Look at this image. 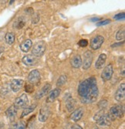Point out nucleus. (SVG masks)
I'll return each instance as SVG.
<instances>
[{
	"label": "nucleus",
	"mask_w": 125,
	"mask_h": 129,
	"mask_svg": "<svg viewBox=\"0 0 125 129\" xmlns=\"http://www.w3.org/2000/svg\"><path fill=\"white\" fill-rule=\"evenodd\" d=\"M77 91L83 104L95 102L99 95L97 79L94 77H90L83 80L79 84Z\"/></svg>",
	"instance_id": "nucleus-1"
},
{
	"label": "nucleus",
	"mask_w": 125,
	"mask_h": 129,
	"mask_svg": "<svg viewBox=\"0 0 125 129\" xmlns=\"http://www.w3.org/2000/svg\"><path fill=\"white\" fill-rule=\"evenodd\" d=\"M94 119L97 121V124L100 126H110L111 124V121L108 114H104L103 110L98 111L94 116Z\"/></svg>",
	"instance_id": "nucleus-2"
},
{
	"label": "nucleus",
	"mask_w": 125,
	"mask_h": 129,
	"mask_svg": "<svg viewBox=\"0 0 125 129\" xmlns=\"http://www.w3.org/2000/svg\"><path fill=\"white\" fill-rule=\"evenodd\" d=\"M124 111H123V108L121 105L119 104H116L114 106H113L112 108H110L108 116L110 119V121H114L117 118H120L123 115Z\"/></svg>",
	"instance_id": "nucleus-3"
},
{
	"label": "nucleus",
	"mask_w": 125,
	"mask_h": 129,
	"mask_svg": "<svg viewBox=\"0 0 125 129\" xmlns=\"http://www.w3.org/2000/svg\"><path fill=\"white\" fill-rule=\"evenodd\" d=\"M47 49V44L44 41H39L37 42L35 45L33 46L32 49V53L33 56L36 57H41Z\"/></svg>",
	"instance_id": "nucleus-4"
},
{
	"label": "nucleus",
	"mask_w": 125,
	"mask_h": 129,
	"mask_svg": "<svg viewBox=\"0 0 125 129\" xmlns=\"http://www.w3.org/2000/svg\"><path fill=\"white\" fill-rule=\"evenodd\" d=\"M29 104V98L26 95V93H22V94L19 97H18L15 101L13 106L16 109H21V108H25Z\"/></svg>",
	"instance_id": "nucleus-5"
},
{
	"label": "nucleus",
	"mask_w": 125,
	"mask_h": 129,
	"mask_svg": "<svg viewBox=\"0 0 125 129\" xmlns=\"http://www.w3.org/2000/svg\"><path fill=\"white\" fill-rule=\"evenodd\" d=\"M104 37L98 35V36H96L94 38H92L91 40H90V47L94 50H97L101 47V46L104 43Z\"/></svg>",
	"instance_id": "nucleus-6"
},
{
	"label": "nucleus",
	"mask_w": 125,
	"mask_h": 129,
	"mask_svg": "<svg viewBox=\"0 0 125 129\" xmlns=\"http://www.w3.org/2000/svg\"><path fill=\"white\" fill-rule=\"evenodd\" d=\"M41 79V75L38 70H33L28 75V80L31 84H38Z\"/></svg>",
	"instance_id": "nucleus-7"
},
{
	"label": "nucleus",
	"mask_w": 125,
	"mask_h": 129,
	"mask_svg": "<svg viewBox=\"0 0 125 129\" xmlns=\"http://www.w3.org/2000/svg\"><path fill=\"white\" fill-rule=\"evenodd\" d=\"M113 74V65L108 64L103 70V72H102V74H101V78H102V80H103V81H104V82L108 81L111 79Z\"/></svg>",
	"instance_id": "nucleus-8"
},
{
	"label": "nucleus",
	"mask_w": 125,
	"mask_h": 129,
	"mask_svg": "<svg viewBox=\"0 0 125 129\" xmlns=\"http://www.w3.org/2000/svg\"><path fill=\"white\" fill-rule=\"evenodd\" d=\"M22 61L25 65L32 67V66H35L38 63V58L35 56H33L32 54H28L22 57Z\"/></svg>",
	"instance_id": "nucleus-9"
},
{
	"label": "nucleus",
	"mask_w": 125,
	"mask_h": 129,
	"mask_svg": "<svg viewBox=\"0 0 125 129\" xmlns=\"http://www.w3.org/2000/svg\"><path fill=\"white\" fill-rule=\"evenodd\" d=\"M93 58H94V55L91 52L89 51V50L85 52V53H84V61L82 63L84 70H88L90 67V66H91V64H92V62H93Z\"/></svg>",
	"instance_id": "nucleus-10"
},
{
	"label": "nucleus",
	"mask_w": 125,
	"mask_h": 129,
	"mask_svg": "<svg viewBox=\"0 0 125 129\" xmlns=\"http://www.w3.org/2000/svg\"><path fill=\"white\" fill-rule=\"evenodd\" d=\"M50 114V111L49 107L44 106L43 107L40 111H39V121L41 122H45L49 118V116Z\"/></svg>",
	"instance_id": "nucleus-11"
},
{
	"label": "nucleus",
	"mask_w": 125,
	"mask_h": 129,
	"mask_svg": "<svg viewBox=\"0 0 125 129\" xmlns=\"http://www.w3.org/2000/svg\"><path fill=\"white\" fill-rule=\"evenodd\" d=\"M24 84V81L21 80V79H14L12 80L10 84V87H11V89L13 92H18L19 91L22 86Z\"/></svg>",
	"instance_id": "nucleus-12"
},
{
	"label": "nucleus",
	"mask_w": 125,
	"mask_h": 129,
	"mask_svg": "<svg viewBox=\"0 0 125 129\" xmlns=\"http://www.w3.org/2000/svg\"><path fill=\"white\" fill-rule=\"evenodd\" d=\"M125 98V84H120L114 94V98L117 101H122Z\"/></svg>",
	"instance_id": "nucleus-13"
},
{
	"label": "nucleus",
	"mask_w": 125,
	"mask_h": 129,
	"mask_svg": "<svg viewBox=\"0 0 125 129\" xmlns=\"http://www.w3.org/2000/svg\"><path fill=\"white\" fill-rule=\"evenodd\" d=\"M84 114V110L83 108H79L77 109H76L73 112H72L71 115H70V119L74 121V122H76L78 121H79Z\"/></svg>",
	"instance_id": "nucleus-14"
},
{
	"label": "nucleus",
	"mask_w": 125,
	"mask_h": 129,
	"mask_svg": "<svg viewBox=\"0 0 125 129\" xmlns=\"http://www.w3.org/2000/svg\"><path fill=\"white\" fill-rule=\"evenodd\" d=\"M50 89H51V85H50V84H45V85L41 88V90H39L37 92V93H36V96H35V98L37 99V100H39V99H41L42 98H43L44 96L47 95V93L50 92Z\"/></svg>",
	"instance_id": "nucleus-15"
},
{
	"label": "nucleus",
	"mask_w": 125,
	"mask_h": 129,
	"mask_svg": "<svg viewBox=\"0 0 125 129\" xmlns=\"http://www.w3.org/2000/svg\"><path fill=\"white\" fill-rule=\"evenodd\" d=\"M60 93H61V90H60V89H59V88H56V89H54L53 90H52V91L49 93V95L47 96V103L53 102L56 98H57L60 96Z\"/></svg>",
	"instance_id": "nucleus-16"
},
{
	"label": "nucleus",
	"mask_w": 125,
	"mask_h": 129,
	"mask_svg": "<svg viewBox=\"0 0 125 129\" xmlns=\"http://www.w3.org/2000/svg\"><path fill=\"white\" fill-rule=\"evenodd\" d=\"M107 60V55L105 53H101L99 56H98V59L96 61L95 63V67L97 70H100L103 68V67L104 66L105 63Z\"/></svg>",
	"instance_id": "nucleus-17"
},
{
	"label": "nucleus",
	"mask_w": 125,
	"mask_h": 129,
	"mask_svg": "<svg viewBox=\"0 0 125 129\" xmlns=\"http://www.w3.org/2000/svg\"><path fill=\"white\" fill-rule=\"evenodd\" d=\"M70 64L73 68H79L82 66V58L80 55H76L73 57H72V59L70 60Z\"/></svg>",
	"instance_id": "nucleus-18"
},
{
	"label": "nucleus",
	"mask_w": 125,
	"mask_h": 129,
	"mask_svg": "<svg viewBox=\"0 0 125 129\" xmlns=\"http://www.w3.org/2000/svg\"><path fill=\"white\" fill-rule=\"evenodd\" d=\"M32 40H29V39H28V40H25L22 43H21V45H20V49H21V50L22 52L27 53V52H29V50L32 47Z\"/></svg>",
	"instance_id": "nucleus-19"
},
{
	"label": "nucleus",
	"mask_w": 125,
	"mask_h": 129,
	"mask_svg": "<svg viewBox=\"0 0 125 129\" xmlns=\"http://www.w3.org/2000/svg\"><path fill=\"white\" fill-rule=\"evenodd\" d=\"M6 116L9 119H14L16 118V116L17 115V111L16 108L14 106H11L10 108H9L6 111Z\"/></svg>",
	"instance_id": "nucleus-20"
},
{
	"label": "nucleus",
	"mask_w": 125,
	"mask_h": 129,
	"mask_svg": "<svg viewBox=\"0 0 125 129\" xmlns=\"http://www.w3.org/2000/svg\"><path fill=\"white\" fill-rule=\"evenodd\" d=\"M25 24H26V19L23 17H19L15 21L13 26H14L15 28H16L18 29H20L24 27Z\"/></svg>",
	"instance_id": "nucleus-21"
},
{
	"label": "nucleus",
	"mask_w": 125,
	"mask_h": 129,
	"mask_svg": "<svg viewBox=\"0 0 125 129\" xmlns=\"http://www.w3.org/2000/svg\"><path fill=\"white\" fill-rule=\"evenodd\" d=\"M5 40L8 44L9 45L13 44L15 42V34L13 33H7L6 34Z\"/></svg>",
	"instance_id": "nucleus-22"
},
{
	"label": "nucleus",
	"mask_w": 125,
	"mask_h": 129,
	"mask_svg": "<svg viewBox=\"0 0 125 129\" xmlns=\"http://www.w3.org/2000/svg\"><path fill=\"white\" fill-rule=\"evenodd\" d=\"M26 125L24 121H19L17 123H15L14 124L11 125L9 129H26Z\"/></svg>",
	"instance_id": "nucleus-23"
},
{
	"label": "nucleus",
	"mask_w": 125,
	"mask_h": 129,
	"mask_svg": "<svg viewBox=\"0 0 125 129\" xmlns=\"http://www.w3.org/2000/svg\"><path fill=\"white\" fill-rule=\"evenodd\" d=\"M66 108H67V110L69 111H71L72 110H73L76 107V102L75 100L70 98V99H68L66 100Z\"/></svg>",
	"instance_id": "nucleus-24"
},
{
	"label": "nucleus",
	"mask_w": 125,
	"mask_h": 129,
	"mask_svg": "<svg viewBox=\"0 0 125 129\" xmlns=\"http://www.w3.org/2000/svg\"><path fill=\"white\" fill-rule=\"evenodd\" d=\"M36 107V104H32V105H31V106H29L28 108H25L24 111H22V114L21 115V118H24V117H26V115H28L29 114L32 112L34 110H35Z\"/></svg>",
	"instance_id": "nucleus-25"
},
{
	"label": "nucleus",
	"mask_w": 125,
	"mask_h": 129,
	"mask_svg": "<svg viewBox=\"0 0 125 129\" xmlns=\"http://www.w3.org/2000/svg\"><path fill=\"white\" fill-rule=\"evenodd\" d=\"M125 37V29L122 28L120 30H118V32L116 34V39L117 40H123Z\"/></svg>",
	"instance_id": "nucleus-26"
},
{
	"label": "nucleus",
	"mask_w": 125,
	"mask_h": 129,
	"mask_svg": "<svg viewBox=\"0 0 125 129\" xmlns=\"http://www.w3.org/2000/svg\"><path fill=\"white\" fill-rule=\"evenodd\" d=\"M67 80V77L65 75H62L60 77V78L58 79L57 82H56V85L57 87H62L63 85H64L66 84V82Z\"/></svg>",
	"instance_id": "nucleus-27"
},
{
	"label": "nucleus",
	"mask_w": 125,
	"mask_h": 129,
	"mask_svg": "<svg viewBox=\"0 0 125 129\" xmlns=\"http://www.w3.org/2000/svg\"><path fill=\"white\" fill-rule=\"evenodd\" d=\"M78 44H79V46H80L81 47H85V46H87L88 45V41L85 39H82L79 41Z\"/></svg>",
	"instance_id": "nucleus-28"
},
{
	"label": "nucleus",
	"mask_w": 125,
	"mask_h": 129,
	"mask_svg": "<svg viewBox=\"0 0 125 129\" xmlns=\"http://www.w3.org/2000/svg\"><path fill=\"white\" fill-rule=\"evenodd\" d=\"M110 22V19H106V20H104V21H100L99 22L97 23V26H104V25H107Z\"/></svg>",
	"instance_id": "nucleus-29"
},
{
	"label": "nucleus",
	"mask_w": 125,
	"mask_h": 129,
	"mask_svg": "<svg viewBox=\"0 0 125 129\" xmlns=\"http://www.w3.org/2000/svg\"><path fill=\"white\" fill-rule=\"evenodd\" d=\"M113 18H114V19H116V20H121V19H124V18H125V14H124L123 13H119V14L115 15V16L113 17Z\"/></svg>",
	"instance_id": "nucleus-30"
},
{
	"label": "nucleus",
	"mask_w": 125,
	"mask_h": 129,
	"mask_svg": "<svg viewBox=\"0 0 125 129\" xmlns=\"http://www.w3.org/2000/svg\"><path fill=\"white\" fill-rule=\"evenodd\" d=\"M66 129H83V128L78 124H73V125H71L70 127H67Z\"/></svg>",
	"instance_id": "nucleus-31"
},
{
	"label": "nucleus",
	"mask_w": 125,
	"mask_h": 129,
	"mask_svg": "<svg viewBox=\"0 0 125 129\" xmlns=\"http://www.w3.org/2000/svg\"><path fill=\"white\" fill-rule=\"evenodd\" d=\"M123 41L122 42V43H115V44H113L112 45V46L113 47V46H121V44H123Z\"/></svg>",
	"instance_id": "nucleus-32"
},
{
	"label": "nucleus",
	"mask_w": 125,
	"mask_h": 129,
	"mask_svg": "<svg viewBox=\"0 0 125 129\" xmlns=\"http://www.w3.org/2000/svg\"><path fill=\"white\" fill-rule=\"evenodd\" d=\"M100 19V18H93V19H91L90 20L93 21V22H96V21H99Z\"/></svg>",
	"instance_id": "nucleus-33"
},
{
	"label": "nucleus",
	"mask_w": 125,
	"mask_h": 129,
	"mask_svg": "<svg viewBox=\"0 0 125 129\" xmlns=\"http://www.w3.org/2000/svg\"><path fill=\"white\" fill-rule=\"evenodd\" d=\"M4 52V48L3 47H0V55Z\"/></svg>",
	"instance_id": "nucleus-34"
},
{
	"label": "nucleus",
	"mask_w": 125,
	"mask_h": 129,
	"mask_svg": "<svg viewBox=\"0 0 125 129\" xmlns=\"http://www.w3.org/2000/svg\"><path fill=\"white\" fill-rule=\"evenodd\" d=\"M94 129H99V128H98V127H94Z\"/></svg>",
	"instance_id": "nucleus-35"
}]
</instances>
